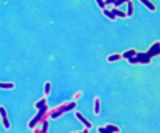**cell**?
<instances>
[{"label":"cell","mask_w":160,"mask_h":133,"mask_svg":"<svg viewBox=\"0 0 160 133\" xmlns=\"http://www.w3.org/2000/svg\"><path fill=\"white\" fill-rule=\"evenodd\" d=\"M77 109V101L74 100V101H69V103H62L61 106H58V108H55V109H48V119H59L61 115H64V114H68V112H71V111H75Z\"/></svg>","instance_id":"cell-1"},{"label":"cell","mask_w":160,"mask_h":133,"mask_svg":"<svg viewBox=\"0 0 160 133\" xmlns=\"http://www.w3.org/2000/svg\"><path fill=\"white\" fill-rule=\"evenodd\" d=\"M43 119H48V106H45V108H42V109H37V114L29 120V124H28V127H29V130H32L38 122H42Z\"/></svg>","instance_id":"cell-2"},{"label":"cell","mask_w":160,"mask_h":133,"mask_svg":"<svg viewBox=\"0 0 160 133\" xmlns=\"http://www.w3.org/2000/svg\"><path fill=\"white\" fill-rule=\"evenodd\" d=\"M128 61L130 64H151V58L146 55V51H136V55Z\"/></svg>","instance_id":"cell-3"},{"label":"cell","mask_w":160,"mask_h":133,"mask_svg":"<svg viewBox=\"0 0 160 133\" xmlns=\"http://www.w3.org/2000/svg\"><path fill=\"white\" fill-rule=\"evenodd\" d=\"M48 130H50V122H48V119H43V120L38 122L31 131H34V133H48Z\"/></svg>","instance_id":"cell-4"},{"label":"cell","mask_w":160,"mask_h":133,"mask_svg":"<svg viewBox=\"0 0 160 133\" xmlns=\"http://www.w3.org/2000/svg\"><path fill=\"white\" fill-rule=\"evenodd\" d=\"M96 131H98V133H108V131L118 133V131H120V127L112 125V124H108V125H104V127H98V128H96Z\"/></svg>","instance_id":"cell-5"},{"label":"cell","mask_w":160,"mask_h":133,"mask_svg":"<svg viewBox=\"0 0 160 133\" xmlns=\"http://www.w3.org/2000/svg\"><path fill=\"white\" fill-rule=\"evenodd\" d=\"M75 117H77V119H78V120H80V122H82V124H83V125H85V127H87L88 130H91V128H93V125H91V122H90V120H88V119H87V117H85V115H83L82 112H80V111H75Z\"/></svg>","instance_id":"cell-6"},{"label":"cell","mask_w":160,"mask_h":133,"mask_svg":"<svg viewBox=\"0 0 160 133\" xmlns=\"http://www.w3.org/2000/svg\"><path fill=\"white\" fill-rule=\"evenodd\" d=\"M158 48H160V43H158V42H154V45H152L148 51H146V55H148V56L152 59L154 56H157V55H158Z\"/></svg>","instance_id":"cell-7"},{"label":"cell","mask_w":160,"mask_h":133,"mask_svg":"<svg viewBox=\"0 0 160 133\" xmlns=\"http://www.w3.org/2000/svg\"><path fill=\"white\" fill-rule=\"evenodd\" d=\"M127 18H131L133 15H135V5H133V2H131V0H128V2H127Z\"/></svg>","instance_id":"cell-8"},{"label":"cell","mask_w":160,"mask_h":133,"mask_svg":"<svg viewBox=\"0 0 160 133\" xmlns=\"http://www.w3.org/2000/svg\"><path fill=\"white\" fill-rule=\"evenodd\" d=\"M99 111H101V101H99V98L96 96L95 100H93V112H95L96 115H99Z\"/></svg>","instance_id":"cell-9"},{"label":"cell","mask_w":160,"mask_h":133,"mask_svg":"<svg viewBox=\"0 0 160 133\" xmlns=\"http://www.w3.org/2000/svg\"><path fill=\"white\" fill-rule=\"evenodd\" d=\"M112 10V13H114V15H115V18H122V19H125L127 18V13L125 11H122V10H120V8H111Z\"/></svg>","instance_id":"cell-10"},{"label":"cell","mask_w":160,"mask_h":133,"mask_svg":"<svg viewBox=\"0 0 160 133\" xmlns=\"http://www.w3.org/2000/svg\"><path fill=\"white\" fill-rule=\"evenodd\" d=\"M139 2H141L146 8H148V10H151V11H155V10H157V7L151 2V0H139Z\"/></svg>","instance_id":"cell-11"},{"label":"cell","mask_w":160,"mask_h":133,"mask_svg":"<svg viewBox=\"0 0 160 133\" xmlns=\"http://www.w3.org/2000/svg\"><path fill=\"white\" fill-rule=\"evenodd\" d=\"M45 106H47V96H45V98H42V100H38V101L34 104V108H35V111H37V109L45 108Z\"/></svg>","instance_id":"cell-12"},{"label":"cell","mask_w":160,"mask_h":133,"mask_svg":"<svg viewBox=\"0 0 160 133\" xmlns=\"http://www.w3.org/2000/svg\"><path fill=\"white\" fill-rule=\"evenodd\" d=\"M15 84L13 82H0V90H13Z\"/></svg>","instance_id":"cell-13"},{"label":"cell","mask_w":160,"mask_h":133,"mask_svg":"<svg viewBox=\"0 0 160 133\" xmlns=\"http://www.w3.org/2000/svg\"><path fill=\"white\" fill-rule=\"evenodd\" d=\"M135 55H136V50H133V48H131V50H128V51H125V53H123L122 58H123V59H130V58H133Z\"/></svg>","instance_id":"cell-14"},{"label":"cell","mask_w":160,"mask_h":133,"mask_svg":"<svg viewBox=\"0 0 160 133\" xmlns=\"http://www.w3.org/2000/svg\"><path fill=\"white\" fill-rule=\"evenodd\" d=\"M2 125H3L5 130H10V119H8V115H3L2 117Z\"/></svg>","instance_id":"cell-15"},{"label":"cell","mask_w":160,"mask_h":133,"mask_svg":"<svg viewBox=\"0 0 160 133\" xmlns=\"http://www.w3.org/2000/svg\"><path fill=\"white\" fill-rule=\"evenodd\" d=\"M127 2H128V0H114V2H112V7H114V8H120L122 5H125Z\"/></svg>","instance_id":"cell-16"},{"label":"cell","mask_w":160,"mask_h":133,"mask_svg":"<svg viewBox=\"0 0 160 133\" xmlns=\"http://www.w3.org/2000/svg\"><path fill=\"white\" fill-rule=\"evenodd\" d=\"M43 93H45V96H48L50 93H51V82H47L43 85Z\"/></svg>","instance_id":"cell-17"},{"label":"cell","mask_w":160,"mask_h":133,"mask_svg":"<svg viewBox=\"0 0 160 133\" xmlns=\"http://www.w3.org/2000/svg\"><path fill=\"white\" fill-rule=\"evenodd\" d=\"M118 59H122V55H111V56H108V61L109 63H115Z\"/></svg>","instance_id":"cell-18"},{"label":"cell","mask_w":160,"mask_h":133,"mask_svg":"<svg viewBox=\"0 0 160 133\" xmlns=\"http://www.w3.org/2000/svg\"><path fill=\"white\" fill-rule=\"evenodd\" d=\"M95 2H96V5L101 8V10H104V8H108V7H106V3H104V0H95Z\"/></svg>","instance_id":"cell-19"},{"label":"cell","mask_w":160,"mask_h":133,"mask_svg":"<svg viewBox=\"0 0 160 133\" xmlns=\"http://www.w3.org/2000/svg\"><path fill=\"white\" fill-rule=\"evenodd\" d=\"M82 95H83V93H82V91H77V93H75V95H74V100L77 101L78 98H82Z\"/></svg>","instance_id":"cell-20"}]
</instances>
